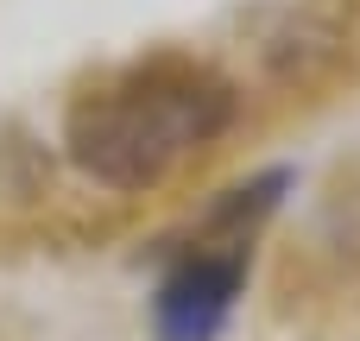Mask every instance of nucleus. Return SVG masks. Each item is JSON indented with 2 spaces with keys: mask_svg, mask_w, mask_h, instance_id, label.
<instances>
[{
  "mask_svg": "<svg viewBox=\"0 0 360 341\" xmlns=\"http://www.w3.org/2000/svg\"><path fill=\"white\" fill-rule=\"evenodd\" d=\"M291 190V171H266L240 190H228L209 221L184 240V253L171 259L158 297H152V329L158 341H215L234 316V297L247 285V259H253V234L259 221L278 209V196Z\"/></svg>",
  "mask_w": 360,
  "mask_h": 341,
  "instance_id": "obj_2",
  "label": "nucleus"
},
{
  "mask_svg": "<svg viewBox=\"0 0 360 341\" xmlns=\"http://www.w3.org/2000/svg\"><path fill=\"white\" fill-rule=\"evenodd\" d=\"M234 120V89L196 57H152L70 108V158L108 190H146Z\"/></svg>",
  "mask_w": 360,
  "mask_h": 341,
  "instance_id": "obj_1",
  "label": "nucleus"
}]
</instances>
